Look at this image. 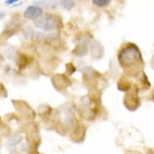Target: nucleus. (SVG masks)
<instances>
[{"mask_svg":"<svg viewBox=\"0 0 154 154\" xmlns=\"http://www.w3.org/2000/svg\"><path fill=\"white\" fill-rule=\"evenodd\" d=\"M0 149H1V145H0Z\"/></svg>","mask_w":154,"mask_h":154,"instance_id":"11","label":"nucleus"},{"mask_svg":"<svg viewBox=\"0 0 154 154\" xmlns=\"http://www.w3.org/2000/svg\"><path fill=\"white\" fill-rule=\"evenodd\" d=\"M42 15H43V9L39 6L35 5L28 6L23 12V16L26 19L32 20H35L38 18L41 17Z\"/></svg>","mask_w":154,"mask_h":154,"instance_id":"3","label":"nucleus"},{"mask_svg":"<svg viewBox=\"0 0 154 154\" xmlns=\"http://www.w3.org/2000/svg\"><path fill=\"white\" fill-rule=\"evenodd\" d=\"M119 62L124 69L140 65L142 62V55L138 47L133 44H129L124 47L119 52Z\"/></svg>","mask_w":154,"mask_h":154,"instance_id":"1","label":"nucleus"},{"mask_svg":"<svg viewBox=\"0 0 154 154\" xmlns=\"http://www.w3.org/2000/svg\"><path fill=\"white\" fill-rule=\"evenodd\" d=\"M22 140H23V137H21L20 135L15 134V135H13L12 137L8 139L7 144H8V147H14L15 145H17L18 144H20L22 141Z\"/></svg>","mask_w":154,"mask_h":154,"instance_id":"4","label":"nucleus"},{"mask_svg":"<svg viewBox=\"0 0 154 154\" xmlns=\"http://www.w3.org/2000/svg\"><path fill=\"white\" fill-rule=\"evenodd\" d=\"M60 2L61 0H45L42 4L48 9H55L58 7Z\"/></svg>","mask_w":154,"mask_h":154,"instance_id":"5","label":"nucleus"},{"mask_svg":"<svg viewBox=\"0 0 154 154\" xmlns=\"http://www.w3.org/2000/svg\"><path fill=\"white\" fill-rule=\"evenodd\" d=\"M6 16V14L3 11H0V20H3V18L5 17Z\"/></svg>","mask_w":154,"mask_h":154,"instance_id":"10","label":"nucleus"},{"mask_svg":"<svg viewBox=\"0 0 154 154\" xmlns=\"http://www.w3.org/2000/svg\"><path fill=\"white\" fill-rule=\"evenodd\" d=\"M35 26L37 28L42 29L46 32L53 31L57 29L60 25V20L57 16L51 14L41 15L35 21Z\"/></svg>","mask_w":154,"mask_h":154,"instance_id":"2","label":"nucleus"},{"mask_svg":"<svg viewBox=\"0 0 154 154\" xmlns=\"http://www.w3.org/2000/svg\"><path fill=\"white\" fill-rule=\"evenodd\" d=\"M111 0H92V3L97 8H106L111 3Z\"/></svg>","mask_w":154,"mask_h":154,"instance_id":"8","label":"nucleus"},{"mask_svg":"<svg viewBox=\"0 0 154 154\" xmlns=\"http://www.w3.org/2000/svg\"><path fill=\"white\" fill-rule=\"evenodd\" d=\"M75 0H61L60 5L63 9L70 10L75 6Z\"/></svg>","mask_w":154,"mask_h":154,"instance_id":"6","label":"nucleus"},{"mask_svg":"<svg viewBox=\"0 0 154 154\" xmlns=\"http://www.w3.org/2000/svg\"><path fill=\"white\" fill-rule=\"evenodd\" d=\"M86 53H87V46L85 44L77 46L76 47V51H74V53L76 55L80 56V57L86 55Z\"/></svg>","mask_w":154,"mask_h":154,"instance_id":"7","label":"nucleus"},{"mask_svg":"<svg viewBox=\"0 0 154 154\" xmlns=\"http://www.w3.org/2000/svg\"><path fill=\"white\" fill-rule=\"evenodd\" d=\"M19 2V0H6L5 1V3L7 5L10 6V5H14L15 3H18Z\"/></svg>","mask_w":154,"mask_h":154,"instance_id":"9","label":"nucleus"}]
</instances>
